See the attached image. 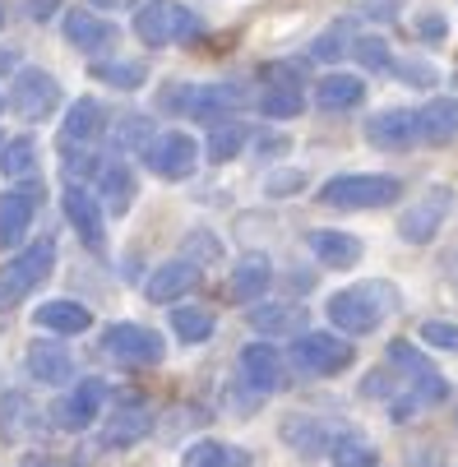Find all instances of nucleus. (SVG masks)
<instances>
[{"label":"nucleus","mask_w":458,"mask_h":467,"mask_svg":"<svg viewBox=\"0 0 458 467\" xmlns=\"http://www.w3.org/2000/svg\"><path fill=\"white\" fill-rule=\"evenodd\" d=\"M389 366H399L394 370L399 384H394V393H389V412H394V421H408L417 408H431V403H444V398H449L444 375L431 361H422L412 343H394V348H389Z\"/></svg>","instance_id":"f257e3e1"},{"label":"nucleus","mask_w":458,"mask_h":467,"mask_svg":"<svg viewBox=\"0 0 458 467\" xmlns=\"http://www.w3.org/2000/svg\"><path fill=\"white\" fill-rule=\"evenodd\" d=\"M324 310H329V324H334L338 333L366 338V333L380 328V319H384L389 310H399V301H394V287H389V283H361V287L334 292Z\"/></svg>","instance_id":"f03ea898"},{"label":"nucleus","mask_w":458,"mask_h":467,"mask_svg":"<svg viewBox=\"0 0 458 467\" xmlns=\"http://www.w3.org/2000/svg\"><path fill=\"white\" fill-rule=\"evenodd\" d=\"M403 194L399 176H375V171H348L319 185V204L329 209H384Z\"/></svg>","instance_id":"7ed1b4c3"},{"label":"nucleus","mask_w":458,"mask_h":467,"mask_svg":"<svg viewBox=\"0 0 458 467\" xmlns=\"http://www.w3.org/2000/svg\"><path fill=\"white\" fill-rule=\"evenodd\" d=\"M51 264H56V245L51 241H33L28 250H19L5 269H0V310H15L33 287H42L47 274H51Z\"/></svg>","instance_id":"20e7f679"},{"label":"nucleus","mask_w":458,"mask_h":467,"mask_svg":"<svg viewBox=\"0 0 458 467\" xmlns=\"http://www.w3.org/2000/svg\"><path fill=\"white\" fill-rule=\"evenodd\" d=\"M162 102H176L190 120H204V125H218L227 120L232 111L245 107V88L241 84H204V88H167Z\"/></svg>","instance_id":"39448f33"},{"label":"nucleus","mask_w":458,"mask_h":467,"mask_svg":"<svg viewBox=\"0 0 458 467\" xmlns=\"http://www.w3.org/2000/svg\"><path fill=\"white\" fill-rule=\"evenodd\" d=\"M204 24L194 10L176 5V0H149V5L135 15V33L149 42V47H167V42H185L194 37Z\"/></svg>","instance_id":"423d86ee"},{"label":"nucleus","mask_w":458,"mask_h":467,"mask_svg":"<svg viewBox=\"0 0 458 467\" xmlns=\"http://www.w3.org/2000/svg\"><path fill=\"white\" fill-rule=\"evenodd\" d=\"M352 361H357V352L338 333H301L292 343V366L306 375H343Z\"/></svg>","instance_id":"0eeeda50"},{"label":"nucleus","mask_w":458,"mask_h":467,"mask_svg":"<svg viewBox=\"0 0 458 467\" xmlns=\"http://www.w3.org/2000/svg\"><path fill=\"white\" fill-rule=\"evenodd\" d=\"M102 352L116 357V361H125V366H158L167 357L162 333H153L144 324H111L102 333Z\"/></svg>","instance_id":"6e6552de"},{"label":"nucleus","mask_w":458,"mask_h":467,"mask_svg":"<svg viewBox=\"0 0 458 467\" xmlns=\"http://www.w3.org/2000/svg\"><path fill=\"white\" fill-rule=\"evenodd\" d=\"M449 209H453V190H449V185H431L417 204L399 218V236L412 241V245L435 241V232H440V223L449 218Z\"/></svg>","instance_id":"1a4fd4ad"},{"label":"nucleus","mask_w":458,"mask_h":467,"mask_svg":"<svg viewBox=\"0 0 458 467\" xmlns=\"http://www.w3.org/2000/svg\"><path fill=\"white\" fill-rule=\"evenodd\" d=\"M10 107L24 116V120H47L56 107H60V84L37 70V65H28V70L15 75V88H10Z\"/></svg>","instance_id":"9d476101"},{"label":"nucleus","mask_w":458,"mask_h":467,"mask_svg":"<svg viewBox=\"0 0 458 467\" xmlns=\"http://www.w3.org/2000/svg\"><path fill=\"white\" fill-rule=\"evenodd\" d=\"M144 158H149V167H153L158 176L181 181V176L194 171V162H200V144H194L190 135H181V130H172V135H158V140L149 144Z\"/></svg>","instance_id":"9b49d317"},{"label":"nucleus","mask_w":458,"mask_h":467,"mask_svg":"<svg viewBox=\"0 0 458 467\" xmlns=\"http://www.w3.org/2000/svg\"><path fill=\"white\" fill-rule=\"evenodd\" d=\"M366 144H370V149H389V153H403V149L422 144V140H417V111H403V107L375 111V116L366 120Z\"/></svg>","instance_id":"f8f14e48"},{"label":"nucleus","mask_w":458,"mask_h":467,"mask_svg":"<svg viewBox=\"0 0 458 467\" xmlns=\"http://www.w3.org/2000/svg\"><path fill=\"white\" fill-rule=\"evenodd\" d=\"M102 403H107V384L102 379H84V384H75L70 398H60V403L51 408V421L65 426V431H84V426L98 421Z\"/></svg>","instance_id":"ddd939ff"},{"label":"nucleus","mask_w":458,"mask_h":467,"mask_svg":"<svg viewBox=\"0 0 458 467\" xmlns=\"http://www.w3.org/2000/svg\"><path fill=\"white\" fill-rule=\"evenodd\" d=\"M241 379H245L250 389H259V393L283 389V384H287V361H283V352H278L274 343H250V348L241 352Z\"/></svg>","instance_id":"4468645a"},{"label":"nucleus","mask_w":458,"mask_h":467,"mask_svg":"<svg viewBox=\"0 0 458 467\" xmlns=\"http://www.w3.org/2000/svg\"><path fill=\"white\" fill-rule=\"evenodd\" d=\"M65 218H70V227L79 232V241L88 245V250H102V241H107V232H102V204L84 190V185H65Z\"/></svg>","instance_id":"2eb2a0df"},{"label":"nucleus","mask_w":458,"mask_h":467,"mask_svg":"<svg viewBox=\"0 0 458 467\" xmlns=\"http://www.w3.org/2000/svg\"><path fill=\"white\" fill-rule=\"evenodd\" d=\"M37 199H42L37 185H19L10 194H0V245H19L24 241V232H28L33 213H37Z\"/></svg>","instance_id":"dca6fc26"},{"label":"nucleus","mask_w":458,"mask_h":467,"mask_svg":"<svg viewBox=\"0 0 458 467\" xmlns=\"http://www.w3.org/2000/svg\"><path fill=\"white\" fill-rule=\"evenodd\" d=\"M149 431H153L149 408L140 403V398H130L125 408H116V412L107 417V426H102V444H107V449H130V444H140Z\"/></svg>","instance_id":"f3484780"},{"label":"nucleus","mask_w":458,"mask_h":467,"mask_svg":"<svg viewBox=\"0 0 458 467\" xmlns=\"http://www.w3.org/2000/svg\"><path fill=\"white\" fill-rule=\"evenodd\" d=\"M259 111H265L269 120H292L306 111V93L301 84L287 75V70H269V88L259 93Z\"/></svg>","instance_id":"a211bd4d"},{"label":"nucleus","mask_w":458,"mask_h":467,"mask_svg":"<svg viewBox=\"0 0 458 467\" xmlns=\"http://www.w3.org/2000/svg\"><path fill=\"white\" fill-rule=\"evenodd\" d=\"M417 140L422 144H449L458 140V98H431L422 111H417Z\"/></svg>","instance_id":"6ab92c4d"},{"label":"nucleus","mask_w":458,"mask_h":467,"mask_svg":"<svg viewBox=\"0 0 458 467\" xmlns=\"http://www.w3.org/2000/svg\"><path fill=\"white\" fill-rule=\"evenodd\" d=\"M65 42H70L75 51L98 56V51H107L116 42V28L107 19H98L93 10H70V15H65Z\"/></svg>","instance_id":"aec40b11"},{"label":"nucleus","mask_w":458,"mask_h":467,"mask_svg":"<svg viewBox=\"0 0 458 467\" xmlns=\"http://www.w3.org/2000/svg\"><path fill=\"white\" fill-rule=\"evenodd\" d=\"M194 283H200V264H190V259H167L162 269L149 278V301H158V306H167V301H176V296H185Z\"/></svg>","instance_id":"412c9836"},{"label":"nucleus","mask_w":458,"mask_h":467,"mask_svg":"<svg viewBox=\"0 0 458 467\" xmlns=\"http://www.w3.org/2000/svg\"><path fill=\"white\" fill-rule=\"evenodd\" d=\"M306 245L319 264H329V269H352V264H361V241L348 236V232H306Z\"/></svg>","instance_id":"4be33fe9"},{"label":"nucleus","mask_w":458,"mask_h":467,"mask_svg":"<svg viewBox=\"0 0 458 467\" xmlns=\"http://www.w3.org/2000/svg\"><path fill=\"white\" fill-rule=\"evenodd\" d=\"M28 375H33L37 384H70L75 357L65 352V348H56V343H33V348H28Z\"/></svg>","instance_id":"5701e85b"},{"label":"nucleus","mask_w":458,"mask_h":467,"mask_svg":"<svg viewBox=\"0 0 458 467\" xmlns=\"http://www.w3.org/2000/svg\"><path fill=\"white\" fill-rule=\"evenodd\" d=\"M102 125H107V111H102V102H93V98H79V102H70V111H65L60 135H65V144H93V140L102 135Z\"/></svg>","instance_id":"b1692460"},{"label":"nucleus","mask_w":458,"mask_h":467,"mask_svg":"<svg viewBox=\"0 0 458 467\" xmlns=\"http://www.w3.org/2000/svg\"><path fill=\"white\" fill-rule=\"evenodd\" d=\"M361 98H366L361 75H324L319 88H315L319 111H348V107H361Z\"/></svg>","instance_id":"393cba45"},{"label":"nucleus","mask_w":458,"mask_h":467,"mask_svg":"<svg viewBox=\"0 0 458 467\" xmlns=\"http://www.w3.org/2000/svg\"><path fill=\"white\" fill-rule=\"evenodd\" d=\"M274 283V269H269V259L265 254H245L236 264V274H232V296L236 301H255V296H265Z\"/></svg>","instance_id":"a878e982"},{"label":"nucleus","mask_w":458,"mask_h":467,"mask_svg":"<svg viewBox=\"0 0 458 467\" xmlns=\"http://www.w3.org/2000/svg\"><path fill=\"white\" fill-rule=\"evenodd\" d=\"M98 185H102V199H107V213H125L135 204V176H130L125 162H102Z\"/></svg>","instance_id":"bb28decb"},{"label":"nucleus","mask_w":458,"mask_h":467,"mask_svg":"<svg viewBox=\"0 0 458 467\" xmlns=\"http://www.w3.org/2000/svg\"><path fill=\"white\" fill-rule=\"evenodd\" d=\"M37 328H51V333H84L93 324V315L79 306V301H47L37 306Z\"/></svg>","instance_id":"cd10ccee"},{"label":"nucleus","mask_w":458,"mask_h":467,"mask_svg":"<svg viewBox=\"0 0 458 467\" xmlns=\"http://www.w3.org/2000/svg\"><path fill=\"white\" fill-rule=\"evenodd\" d=\"M283 440L301 453V458H315V453H324L334 440H329V431H324L319 421H310V417H287L283 421Z\"/></svg>","instance_id":"c85d7f7f"},{"label":"nucleus","mask_w":458,"mask_h":467,"mask_svg":"<svg viewBox=\"0 0 458 467\" xmlns=\"http://www.w3.org/2000/svg\"><path fill=\"white\" fill-rule=\"evenodd\" d=\"M245 144H250V130H245L241 120H223V125H213L204 153H209V162H232Z\"/></svg>","instance_id":"c756f323"},{"label":"nucleus","mask_w":458,"mask_h":467,"mask_svg":"<svg viewBox=\"0 0 458 467\" xmlns=\"http://www.w3.org/2000/svg\"><path fill=\"white\" fill-rule=\"evenodd\" d=\"M33 408H28V398L24 393H5V403H0V435L5 440H24V435H33Z\"/></svg>","instance_id":"7c9ffc66"},{"label":"nucleus","mask_w":458,"mask_h":467,"mask_svg":"<svg viewBox=\"0 0 458 467\" xmlns=\"http://www.w3.org/2000/svg\"><path fill=\"white\" fill-rule=\"evenodd\" d=\"M172 333H181V343H209L213 338V315L181 306V310H172Z\"/></svg>","instance_id":"2f4dec72"},{"label":"nucleus","mask_w":458,"mask_h":467,"mask_svg":"<svg viewBox=\"0 0 458 467\" xmlns=\"http://www.w3.org/2000/svg\"><path fill=\"white\" fill-rule=\"evenodd\" d=\"M144 65L140 60H98L93 65V79H102L107 88H140L144 84Z\"/></svg>","instance_id":"473e14b6"},{"label":"nucleus","mask_w":458,"mask_h":467,"mask_svg":"<svg viewBox=\"0 0 458 467\" xmlns=\"http://www.w3.org/2000/svg\"><path fill=\"white\" fill-rule=\"evenodd\" d=\"M352 60L361 65V70H375V75L394 70V51H389V42H384L380 33H366V37H357V42H352Z\"/></svg>","instance_id":"72a5a7b5"},{"label":"nucleus","mask_w":458,"mask_h":467,"mask_svg":"<svg viewBox=\"0 0 458 467\" xmlns=\"http://www.w3.org/2000/svg\"><path fill=\"white\" fill-rule=\"evenodd\" d=\"M153 140L158 135H153V120L149 116H125L116 125V149H125V153H149Z\"/></svg>","instance_id":"f704fd0d"},{"label":"nucleus","mask_w":458,"mask_h":467,"mask_svg":"<svg viewBox=\"0 0 458 467\" xmlns=\"http://www.w3.org/2000/svg\"><path fill=\"white\" fill-rule=\"evenodd\" d=\"M37 167V144L33 140H10L5 149H0V171L5 176H33Z\"/></svg>","instance_id":"c9c22d12"},{"label":"nucleus","mask_w":458,"mask_h":467,"mask_svg":"<svg viewBox=\"0 0 458 467\" xmlns=\"http://www.w3.org/2000/svg\"><path fill=\"white\" fill-rule=\"evenodd\" d=\"M329 458H334V467H375V462H380V458H375V444H366V440H357V435H352V440H348V435L334 440V444H329Z\"/></svg>","instance_id":"e433bc0d"},{"label":"nucleus","mask_w":458,"mask_h":467,"mask_svg":"<svg viewBox=\"0 0 458 467\" xmlns=\"http://www.w3.org/2000/svg\"><path fill=\"white\" fill-rule=\"evenodd\" d=\"M236 462H241V453H232L218 440H200V444H190V453H185V467H236Z\"/></svg>","instance_id":"4c0bfd02"},{"label":"nucleus","mask_w":458,"mask_h":467,"mask_svg":"<svg viewBox=\"0 0 458 467\" xmlns=\"http://www.w3.org/2000/svg\"><path fill=\"white\" fill-rule=\"evenodd\" d=\"M297 310L292 306H255L250 310V328H259V333H287V328H297Z\"/></svg>","instance_id":"58836bf2"},{"label":"nucleus","mask_w":458,"mask_h":467,"mask_svg":"<svg viewBox=\"0 0 458 467\" xmlns=\"http://www.w3.org/2000/svg\"><path fill=\"white\" fill-rule=\"evenodd\" d=\"M417 338H422L426 348H440V352H458V324H449V319H426V324L417 328Z\"/></svg>","instance_id":"ea45409f"},{"label":"nucleus","mask_w":458,"mask_h":467,"mask_svg":"<svg viewBox=\"0 0 458 467\" xmlns=\"http://www.w3.org/2000/svg\"><path fill=\"white\" fill-rule=\"evenodd\" d=\"M194 254H204L200 264H209V259H223V241H218L213 232H190V236H185V259L194 264Z\"/></svg>","instance_id":"a19ab883"},{"label":"nucleus","mask_w":458,"mask_h":467,"mask_svg":"<svg viewBox=\"0 0 458 467\" xmlns=\"http://www.w3.org/2000/svg\"><path fill=\"white\" fill-rule=\"evenodd\" d=\"M306 190V171H274L265 181V194L269 199H287V194H301Z\"/></svg>","instance_id":"79ce46f5"},{"label":"nucleus","mask_w":458,"mask_h":467,"mask_svg":"<svg viewBox=\"0 0 458 467\" xmlns=\"http://www.w3.org/2000/svg\"><path fill=\"white\" fill-rule=\"evenodd\" d=\"M394 70H399V79L412 84V88H431V84L440 79L435 65H422V60H394Z\"/></svg>","instance_id":"37998d69"},{"label":"nucleus","mask_w":458,"mask_h":467,"mask_svg":"<svg viewBox=\"0 0 458 467\" xmlns=\"http://www.w3.org/2000/svg\"><path fill=\"white\" fill-rule=\"evenodd\" d=\"M343 51H348V42H343V33H338V28H329V33H324V37L310 47V56H315V60H338Z\"/></svg>","instance_id":"c03bdc74"},{"label":"nucleus","mask_w":458,"mask_h":467,"mask_svg":"<svg viewBox=\"0 0 458 467\" xmlns=\"http://www.w3.org/2000/svg\"><path fill=\"white\" fill-rule=\"evenodd\" d=\"M417 33H426L431 42H440V37H444V19H440V15H422V19H417Z\"/></svg>","instance_id":"a18cd8bd"},{"label":"nucleus","mask_w":458,"mask_h":467,"mask_svg":"<svg viewBox=\"0 0 458 467\" xmlns=\"http://www.w3.org/2000/svg\"><path fill=\"white\" fill-rule=\"evenodd\" d=\"M292 144L283 140V135H265V140H259V153H265V158H278V153H287Z\"/></svg>","instance_id":"49530a36"},{"label":"nucleus","mask_w":458,"mask_h":467,"mask_svg":"<svg viewBox=\"0 0 458 467\" xmlns=\"http://www.w3.org/2000/svg\"><path fill=\"white\" fill-rule=\"evenodd\" d=\"M56 5H60V0H28V15H33V19H51Z\"/></svg>","instance_id":"de8ad7c7"},{"label":"nucleus","mask_w":458,"mask_h":467,"mask_svg":"<svg viewBox=\"0 0 458 467\" xmlns=\"http://www.w3.org/2000/svg\"><path fill=\"white\" fill-rule=\"evenodd\" d=\"M93 5H98V10H125L130 0H93Z\"/></svg>","instance_id":"09e8293b"},{"label":"nucleus","mask_w":458,"mask_h":467,"mask_svg":"<svg viewBox=\"0 0 458 467\" xmlns=\"http://www.w3.org/2000/svg\"><path fill=\"white\" fill-rule=\"evenodd\" d=\"M0 70H15V51H0Z\"/></svg>","instance_id":"8fccbe9b"},{"label":"nucleus","mask_w":458,"mask_h":467,"mask_svg":"<svg viewBox=\"0 0 458 467\" xmlns=\"http://www.w3.org/2000/svg\"><path fill=\"white\" fill-rule=\"evenodd\" d=\"M24 467H60L56 458H33V462H24Z\"/></svg>","instance_id":"3c124183"},{"label":"nucleus","mask_w":458,"mask_h":467,"mask_svg":"<svg viewBox=\"0 0 458 467\" xmlns=\"http://www.w3.org/2000/svg\"><path fill=\"white\" fill-rule=\"evenodd\" d=\"M0 24H5V0H0Z\"/></svg>","instance_id":"603ef678"},{"label":"nucleus","mask_w":458,"mask_h":467,"mask_svg":"<svg viewBox=\"0 0 458 467\" xmlns=\"http://www.w3.org/2000/svg\"><path fill=\"white\" fill-rule=\"evenodd\" d=\"M0 111H5V98H0Z\"/></svg>","instance_id":"864d4df0"}]
</instances>
